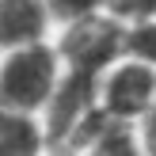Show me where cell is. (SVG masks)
Wrapping results in <instances>:
<instances>
[{
  "mask_svg": "<svg viewBox=\"0 0 156 156\" xmlns=\"http://www.w3.org/2000/svg\"><path fill=\"white\" fill-rule=\"evenodd\" d=\"M61 80H65V61L57 53V42L0 53V111L42 118L57 95Z\"/></svg>",
  "mask_w": 156,
  "mask_h": 156,
  "instance_id": "obj_1",
  "label": "cell"
},
{
  "mask_svg": "<svg viewBox=\"0 0 156 156\" xmlns=\"http://www.w3.org/2000/svg\"><path fill=\"white\" fill-rule=\"evenodd\" d=\"M122 23L114 15L99 12V15H88L80 23H69V27L57 30V53L65 61L69 73H84V76H103L114 61L122 57Z\"/></svg>",
  "mask_w": 156,
  "mask_h": 156,
  "instance_id": "obj_2",
  "label": "cell"
},
{
  "mask_svg": "<svg viewBox=\"0 0 156 156\" xmlns=\"http://www.w3.org/2000/svg\"><path fill=\"white\" fill-rule=\"evenodd\" d=\"M95 103H99V114H107V118L141 126L156 111V69L133 57H118L99 76Z\"/></svg>",
  "mask_w": 156,
  "mask_h": 156,
  "instance_id": "obj_3",
  "label": "cell"
},
{
  "mask_svg": "<svg viewBox=\"0 0 156 156\" xmlns=\"http://www.w3.org/2000/svg\"><path fill=\"white\" fill-rule=\"evenodd\" d=\"M53 38L57 19L46 0H0V53L42 46Z\"/></svg>",
  "mask_w": 156,
  "mask_h": 156,
  "instance_id": "obj_4",
  "label": "cell"
},
{
  "mask_svg": "<svg viewBox=\"0 0 156 156\" xmlns=\"http://www.w3.org/2000/svg\"><path fill=\"white\" fill-rule=\"evenodd\" d=\"M65 156H149L145 137L129 122H114L107 114H91L84 122V129L69 141Z\"/></svg>",
  "mask_w": 156,
  "mask_h": 156,
  "instance_id": "obj_5",
  "label": "cell"
},
{
  "mask_svg": "<svg viewBox=\"0 0 156 156\" xmlns=\"http://www.w3.org/2000/svg\"><path fill=\"white\" fill-rule=\"evenodd\" d=\"M0 156H53L46 122L38 114L0 111Z\"/></svg>",
  "mask_w": 156,
  "mask_h": 156,
  "instance_id": "obj_6",
  "label": "cell"
},
{
  "mask_svg": "<svg viewBox=\"0 0 156 156\" xmlns=\"http://www.w3.org/2000/svg\"><path fill=\"white\" fill-rule=\"evenodd\" d=\"M122 57H133L141 65L156 69V19H141V23H122Z\"/></svg>",
  "mask_w": 156,
  "mask_h": 156,
  "instance_id": "obj_7",
  "label": "cell"
},
{
  "mask_svg": "<svg viewBox=\"0 0 156 156\" xmlns=\"http://www.w3.org/2000/svg\"><path fill=\"white\" fill-rule=\"evenodd\" d=\"M53 12V19H57V30L69 27V23H80L88 19V15H99L107 12V0H46Z\"/></svg>",
  "mask_w": 156,
  "mask_h": 156,
  "instance_id": "obj_8",
  "label": "cell"
},
{
  "mask_svg": "<svg viewBox=\"0 0 156 156\" xmlns=\"http://www.w3.org/2000/svg\"><path fill=\"white\" fill-rule=\"evenodd\" d=\"M53 156H65V152H53Z\"/></svg>",
  "mask_w": 156,
  "mask_h": 156,
  "instance_id": "obj_9",
  "label": "cell"
}]
</instances>
